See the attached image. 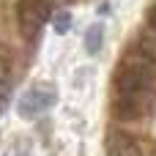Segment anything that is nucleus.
Masks as SVG:
<instances>
[{
  "label": "nucleus",
  "instance_id": "f03ea898",
  "mask_svg": "<svg viewBox=\"0 0 156 156\" xmlns=\"http://www.w3.org/2000/svg\"><path fill=\"white\" fill-rule=\"evenodd\" d=\"M55 101H58L55 85H49V82H36V85H30L27 90H22V96H19V101H16V112H19V118H25V121H36V118L47 115V112L55 107Z\"/></svg>",
  "mask_w": 156,
  "mask_h": 156
},
{
  "label": "nucleus",
  "instance_id": "f257e3e1",
  "mask_svg": "<svg viewBox=\"0 0 156 156\" xmlns=\"http://www.w3.org/2000/svg\"><path fill=\"white\" fill-rule=\"evenodd\" d=\"M156 82V66L143 58L134 47L121 58L115 74H112V88L115 93H143L151 96V88Z\"/></svg>",
  "mask_w": 156,
  "mask_h": 156
},
{
  "label": "nucleus",
  "instance_id": "6e6552de",
  "mask_svg": "<svg viewBox=\"0 0 156 156\" xmlns=\"http://www.w3.org/2000/svg\"><path fill=\"white\" fill-rule=\"evenodd\" d=\"M101 41H104V25H101V22H99V25H90L88 33H85V49H88L90 55H96V52L101 49Z\"/></svg>",
  "mask_w": 156,
  "mask_h": 156
},
{
  "label": "nucleus",
  "instance_id": "9b49d317",
  "mask_svg": "<svg viewBox=\"0 0 156 156\" xmlns=\"http://www.w3.org/2000/svg\"><path fill=\"white\" fill-rule=\"evenodd\" d=\"M151 156H156V145H151Z\"/></svg>",
  "mask_w": 156,
  "mask_h": 156
},
{
  "label": "nucleus",
  "instance_id": "423d86ee",
  "mask_svg": "<svg viewBox=\"0 0 156 156\" xmlns=\"http://www.w3.org/2000/svg\"><path fill=\"white\" fill-rule=\"evenodd\" d=\"M134 49L156 66V30H154V27H143V30L137 33V38H134Z\"/></svg>",
  "mask_w": 156,
  "mask_h": 156
},
{
  "label": "nucleus",
  "instance_id": "20e7f679",
  "mask_svg": "<svg viewBox=\"0 0 156 156\" xmlns=\"http://www.w3.org/2000/svg\"><path fill=\"white\" fill-rule=\"evenodd\" d=\"M112 115L118 121H140L151 112V96L143 93H115L112 99Z\"/></svg>",
  "mask_w": 156,
  "mask_h": 156
},
{
  "label": "nucleus",
  "instance_id": "9d476101",
  "mask_svg": "<svg viewBox=\"0 0 156 156\" xmlns=\"http://www.w3.org/2000/svg\"><path fill=\"white\" fill-rule=\"evenodd\" d=\"M148 27L156 30V5H151V11H148Z\"/></svg>",
  "mask_w": 156,
  "mask_h": 156
},
{
  "label": "nucleus",
  "instance_id": "f8f14e48",
  "mask_svg": "<svg viewBox=\"0 0 156 156\" xmlns=\"http://www.w3.org/2000/svg\"><path fill=\"white\" fill-rule=\"evenodd\" d=\"M16 156H25V154H16Z\"/></svg>",
  "mask_w": 156,
  "mask_h": 156
},
{
  "label": "nucleus",
  "instance_id": "0eeeda50",
  "mask_svg": "<svg viewBox=\"0 0 156 156\" xmlns=\"http://www.w3.org/2000/svg\"><path fill=\"white\" fill-rule=\"evenodd\" d=\"M11 77H14L11 52L0 44V110H3V101H5V93H8V85H11Z\"/></svg>",
  "mask_w": 156,
  "mask_h": 156
},
{
  "label": "nucleus",
  "instance_id": "7ed1b4c3",
  "mask_svg": "<svg viewBox=\"0 0 156 156\" xmlns=\"http://www.w3.org/2000/svg\"><path fill=\"white\" fill-rule=\"evenodd\" d=\"M55 11V0H19L16 5V22H19V33L33 41L38 38V33L44 30V25L49 22Z\"/></svg>",
  "mask_w": 156,
  "mask_h": 156
},
{
  "label": "nucleus",
  "instance_id": "1a4fd4ad",
  "mask_svg": "<svg viewBox=\"0 0 156 156\" xmlns=\"http://www.w3.org/2000/svg\"><path fill=\"white\" fill-rule=\"evenodd\" d=\"M52 27H55V33H69V27H71V14L69 11H52Z\"/></svg>",
  "mask_w": 156,
  "mask_h": 156
},
{
  "label": "nucleus",
  "instance_id": "39448f33",
  "mask_svg": "<svg viewBox=\"0 0 156 156\" xmlns=\"http://www.w3.org/2000/svg\"><path fill=\"white\" fill-rule=\"evenodd\" d=\"M107 156H145L140 137L129 132H112L107 140Z\"/></svg>",
  "mask_w": 156,
  "mask_h": 156
}]
</instances>
